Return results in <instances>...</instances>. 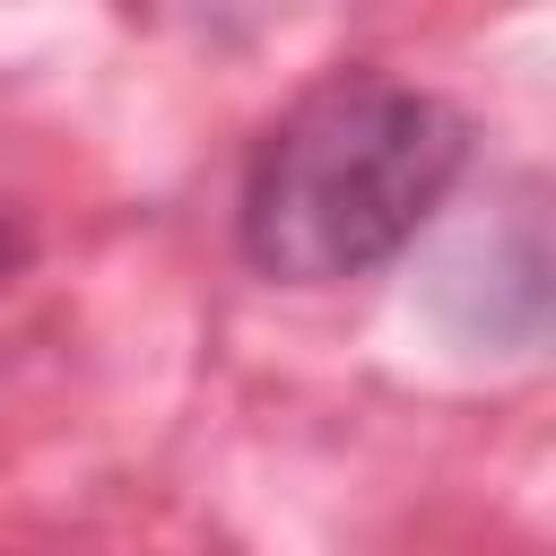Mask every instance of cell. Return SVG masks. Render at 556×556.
<instances>
[{
    "label": "cell",
    "mask_w": 556,
    "mask_h": 556,
    "mask_svg": "<svg viewBox=\"0 0 556 556\" xmlns=\"http://www.w3.org/2000/svg\"><path fill=\"white\" fill-rule=\"evenodd\" d=\"M469 165V113L391 70H330L252 148L235 252L278 287H339L417 243Z\"/></svg>",
    "instance_id": "obj_1"
},
{
    "label": "cell",
    "mask_w": 556,
    "mask_h": 556,
    "mask_svg": "<svg viewBox=\"0 0 556 556\" xmlns=\"http://www.w3.org/2000/svg\"><path fill=\"white\" fill-rule=\"evenodd\" d=\"M17 261H26V235H17V226H0V287L17 278Z\"/></svg>",
    "instance_id": "obj_2"
}]
</instances>
